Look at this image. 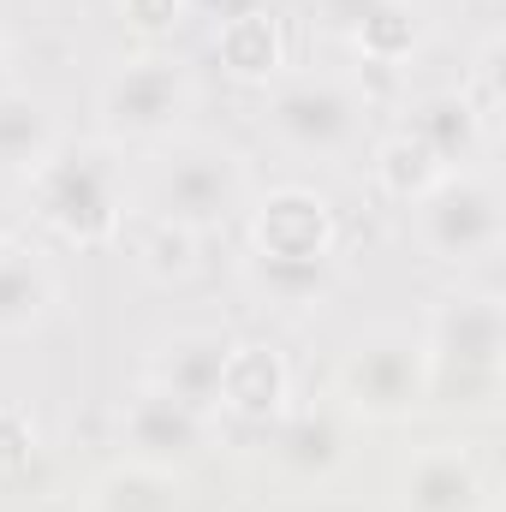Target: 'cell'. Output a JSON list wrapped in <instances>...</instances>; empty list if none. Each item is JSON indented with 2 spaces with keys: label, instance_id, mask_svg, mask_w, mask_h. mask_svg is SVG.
Returning <instances> with one entry per match:
<instances>
[{
  "label": "cell",
  "instance_id": "cell-1",
  "mask_svg": "<svg viewBox=\"0 0 506 512\" xmlns=\"http://www.w3.org/2000/svg\"><path fill=\"white\" fill-rule=\"evenodd\" d=\"M506 358L501 292L459 286L429 310L423 328V405L441 411H495Z\"/></svg>",
  "mask_w": 506,
  "mask_h": 512
},
{
  "label": "cell",
  "instance_id": "cell-2",
  "mask_svg": "<svg viewBox=\"0 0 506 512\" xmlns=\"http://www.w3.org/2000/svg\"><path fill=\"white\" fill-rule=\"evenodd\" d=\"M30 215L66 245H108L131 215V179L114 143H54L30 173Z\"/></svg>",
  "mask_w": 506,
  "mask_h": 512
},
{
  "label": "cell",
  "instance_id": "cell-3",
  "mask_svg": "<svg viewBox=\"0 0 506 512\" xmlns=\"http://www.w3.org/2000/svg\"><path fill=\"white\" fill-rule=\"evenodd\" d=\"M149 209H155V221H173L203 239L251 209V167L239 149L209 143V137L173 143L149 173Z\"/></svg>",
  "mask_w": 506,
  "mask_h": 512
},
{
  "label": "cell",
  "instance_id": "cell-4",
  "mask_svg": "<svg viewBox=\"0 0 506 512\" xmlns=\"http://www.w3.org/2000/svg\"><path fill=\"white\" fill-rule=\"evenodd\" d=\"M364 114H370V102L358 96L352 78H340V72H280L268 84L262 126L280 149H292L304 161H340L364 137Z\"/></svg>",
  "mask_w": 506,
  "mask_h": 512
},
{
  "label": "cell",
  "instance_id": "cell-5",
  "mask_svg": "<svg viewBox=\"0 0 506 512\" xmlns=\"http://www.w3.org/2000/svg\"><path fill=\"white\" fill-rule=\"evenodd\" d=\"M191 108H197V84L167 54L126 60L96 90V126H102V143H114V149L120 143H167L191 120Z\"/></svg>",
  "mask_w": 506,
  "mask_h": 512
},
{
  "label": "cell",
  "instance_id": "cell-6",
  "mask_svg": "<svg viewBox=\"0 0 506 512\" xmlns=\"http://www.w3.org/2000/svg\"><path fill=\"white\" fill-rule=\"evenodd\" d=\"M417 245L435 256L441 268H471L489 262L506 239V209H501V185L477 167H453L441 173L435 191H423L417 203Z\"/></svg>",
  "mask_w": 506,
  "mask_h": 512
},
{
  "label": "cell",
  "instance_id": "cell-7",
  "mask_svg": "<svg viewBox=\"0 0 506 512\" xmlns=\"http://www.w3.org/2000/svg\"><path fill=\"white\" fill-rule=\"evenodd\" d=\"M340 393L358 417L399 423L423 405V334L405 328H370L340 358Z\"/></svg>",
  "mask_w": 506,
  "mask_h": 512
},
{
  "label": "cell",
  "instance_id": "cell-8",
  "mask_svg": "<svg viewBox=\"0 0 506 512\" xmlns=\"http://www.w3.org/2000/svg\"><path fill=\"white\" fill-rule=\"evenodd\" d=\"M120 441L137 465H155V471H179L191 465L203 447H209V411L173 399L167 387L143 382L120 405Z\"/></svg>",
  "mask_w": 506,
  "mask_h": 512
},
{
  "label": "cell",
  "instance_id": "cell-9",
  "mask_svg": "<svg viewBox=\"0 0 506 512\" xmlns=\"http://www.w3.org/2000/svg\"><path fill=\"white\" fill-rule=\"evenodd\" d=\"M245 251L256 256H340V221L322 191L310 185H274L251 203Z\"/></svg>",
  "mask_w": 506,
  "mask_h": 512
},
{
  "label": "cell",
  "instance_id": "cell-10",
  "mask_svg": "<svg viewBox=\"0 0 506 512\" xmlns=\"http://www.w3.org/2000/svg\"><path fill=\"white\" fill-rule=\"evenodd\" d=\"M405 512H483V471L459 441H429L399 465Z\"/></svg>",
  "mask_w": 506,
  "mask_h": 512
},
{
  "label": "cell",
  "instance_id": "cell-11",
  "mask_svg": "<svg viewBox=\"0 0 506 512\" xmlns=\"http://www.w3.org/2000/svg\"><path fill=\"white\" fill-rule=\"evenodd\" d=\"M227 334L215 328H173L149 346V376L143 382L167 387L173 399L197 405V411H215V393H221V364H227Z\"/></svg>",
  "mask_w": 506,
  "mask_h": 512
},
{
  "label": "cell",
  "instance_id": "cell-12",
  "mask_svg": "<svg viewBox=\"0 0 506 512\" xmlns=\"http://www.w3.org/2000/svg\"><path fill=\"white\" fill-rule=\"evenodd\" d=\"M292 399V370L274 346L262 340H233L227 346V364H221V393H215V411L239 417V423H274Z\"/></svg>",
  "mask_w": 506,
  "mask_h": 512
},
{
  "label": "cell",
  "instance_id": "cell-13",
  "mask_svg": "<svg viewBox=\"0 0 506 512\" xmlns=\"http://www.w3.org/2000/svg\"><path fill=\"white\" fill-rule=\"evenodd\" d=\"M239 280L262 310H322L340 286V256H239Z\"/></svg>",
  "mask_w": 506,
  "mask_h": 512
},
{
  "label": "cell",
  "instance_id": "cell-14",
  "mask_svg": "<svg viewBox=\"0 0 506 512\" xmlns=\"http://www.w3.org/2000/svg\"><path fill=\"white\" fill-rule=\"evenodd\" d=\"M215 60L227 78L239 84H274L286 72V30L268 6H239L227 18H215Z\"/></svg>",
  "mask_w": 506,
  "mask_h": 512
},
{
  "label": "cell",
  "instance_id": "cell-15",
  "mask_svg": "<svg viewBox=\"0 0 506 512\" xmlns=\"http://www.w3.org/2000/svg\"><path fill=\"white\" fill-rule=\"evenodd\" d=\"M54 304H60L54 268L24 245H0V340L42 328Z\"/></svg>",
  "mask_w": 506,
  "mask_h": 512
},
{
  "label": "cell",
  "instance_id": "cell-16",
  "mask_svg": "<svg viewBox=\"0 0 506 512\" xmlns=\"http://www.w3.org/2000/svg\"><path fill=\"white\" fill-rule=\"evenodd\" d=\"M405 131H411L417 143H429L441 167H471V161H477V149L489 143V131L477 126V114L465 108V96H459V90H429V96H417Z\"/></svg>",
  "mask_w": 506,
  "mask_h": 512
},
{
  "label": "cell",
  "instance_id": "cell-17",
  "mask_svg": "<svg viewBox=\"0 0 506 512\" xmlns=\"http://www.w3.org/2000/svg\"><path fill=\"white\" fill-rule=\"evenodd\" d=\"M54 143H60V114L48 96L36 90L0 96V173H30L36 161H48Z\"/></svg>",
  "mask_w": 506,
  "mask_h": 512
},
{
  "label": "cell",
  "instance_id": "cell-18",
  "mask_svg": "<svg viewBox=\"0 0 506 512\" xmlns=\"http://www.w3.org/2000/svg\"><path fill=\"white\" fill-rule=\"evenodd\" d=\"M274 459H280V471H292L298 483H316V477H328V471L346 459V429H340L328 411L280 417V429H274Z\"/></svg>",
  "mask_w": 506,
  "mask_h": 512
},
{
  "label": "cell",
  "instance_id": "cell-19",
  "mask_svg": "<svg viewBox=\"0 0 506 512\" xmlns=\"http://www.w3.org/2000/svg\"><path fill=\"white\" fill-rule=\"evenodd\" d=\"M370 167H376V185L393 197V203H417L423 191H435V185H441V173H453V167H441V161H435V149H429V143H417L405 126L393 131V137H381Z\"/></svg>",
  "mask_w": 506,
  "mask_h": 512
},
{
  "label": "cell",
  "instance_id": "cell-20",
  "mask_svg": "<svg viewBox=\"0 0 506 512\" xmlns=\"http://www.w3.org/2000/svg\"><path fill=\"white\" fill-rule=\"evenodd\" d=\"M417 36H423L417 6H411V0H381L376 12L352 30V48H358L370 66H399V60H411Z\"/></svg>",
  "mask_w": 506,
  "mask_h": 512
},
{
  "label": "cell",
  "instance_id": "cell-21",
  "mask_svg": "<svg viewBox=\"0 0 506 512\" xmlns=\"http://www.w3.org/2000/svg\"><path fill=\"white\" fill-rule=\"evenodd\" d=\"M167 489H173V471H155V465H120L96 483V507L102 512H167Z\"/></svg>",
  "mask_w": 506,
  "mask_h": 512
},
{
  "label": "cell",
  "instance_id": "cell-22",
  "mask_svg": "<svg viewBox=\"0 0 506 512\" xmlns=\"http://www.w3.org/2000/svg\"><path fill=\"white\" fill-rule=\"evenodd\" d=\"M501 72H506V48H501V36H483V48H477V60H471V72H465V84H459V96H465V108L477 114V126L489 131H501V108H506V84H501Z\"/></svg>",
  "mask_w": 506,
  "mask_h": 512
},
{
  "label": "cell",
  "instance_id": "cell-23",
  "mask_svg": "<svg viewBox=\"0 0 506 512\" xmlns=\"http://www.w3.org/2000/svg\"><path fill=\"white\" fill-rule=\"evenodd\" d=\"M137 262H143V274L161 280V286L191 280V274H197V233H185V227H173V221H155V227L143 233V245H137Z\"/></svg>",
  "mask_w": 506,
  "mask_h": 512
},
{
  "label": "cell",
  "instance_id": "cell-24",
  "mask_svg": "<svg viewBox=\"0 0 506 512\" xmlns=\"http://www.w3.org/2000/svg\"><path fill=\"white\" fill-rule=\"evenodd\" d=\"M30 459H36V423H30V411L0 399V477H18Z\"/></svg>",
  "mask_w": 506,
  "mask_h": 512
},
{
  "label": "cell",
  "instance_id": "cell-25",
  "mask_svg": "<svg viewBox=\"0 0 506 512\" xmlns=\"http://www.w3.org/2000/svg\"><path fill=\"white\" fill-rule=\"evenodd\" d=\"M185 12H191L185 0H120V18H126L143 42H161V36H173V30L185 24Z\"/></svg>",
  "mask_w": 506,
  "mask_h": 512
},
{
  "label": "cell",
  "instance_id": "cell-26",
  "mask_svg": "<svg viewBox=\"0 0 506 512\" xmlns=\"http://www.w3.org/2000/svg\"><path fill=\"white\" fill-rule=\"evenodd\" d=\"M376 6L381 0H316V18H322L328 36H346V42H352V30H358Z\"/></svg>",
  "mask_w": 506,
  "mask_h": 512
},
{
  "label": "cell",
  "instance_id": "cell-27",
  "mask_svg": "<svg viewBox=\"0 0 506 512\" xmlns=\"http://www.w3.org/2000/svg\"><path fill=\"white\" fill-rule=\"evenodd\" d=\"M185 6H197V12H209V18H227V12H239V6H256V0H185Z\"/></svg>",
  "mask_w": 506,
  "mask_h": 512
},
{
  "label": "cell",
  "instance_id": "cell-28",
  "mask_svg": "<svg viewBox=\"0 0 506 512\" xmlns=\"http://www.w3.org/2000/svg\"><path fill=\"white\" fill-rule=\"evenodd\" d=\"M6 90H18V78H12V54L0 48V96H6Z\"/></svg>",
  "mask_w": 506,
  "mask_h": 512
},
{
  "label": "cell",
  "instance_id": "cell-29",
  "mask_svg": "<svg viewBox=\"0 0 506 512\" xmlns=\"http://www.w3.org/2000/svg\"><path fill=\"white\" fill-rule=\"evenodd\" d=\"M90 512H102V507H90Z\"/></svg>",
  "mask_w": 506,
  "mask_h": 512
}]
</instances>
